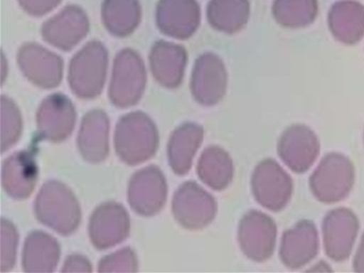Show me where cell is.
I'll return each instance as SVG.
<instances>
[{
	"label": "cell",
	"mask_w": 364,
	"mask_h": 273,
	"mask_svg": "<svg viewBox=\"0 0 364 273\" xmlns=\"http://www.w3.org/2000/svg\"><path fill=\"white\" fill-rule=\"evenodd\" d=\"M37 219L63 236L74 234L82 222V209L74 192L65 183L48 181L35 202Z\"/></svg>",
	"instance_id": "cell-1"
},
{
	"label": "cell",
	"mask_w": 364,
	"mask_h": 273,
	"mask_svg": "<svg viewBox=\"0 0 364 273\" xmlns=\"http://www.w3.org/2000/svg\"><path fill=\"white\" fill-rule=\"evenodd\" d=\"M159 145V134L153 119L142 111L123 115L114 132L117 155L129 166L151 159Z\"/></svg>",
	"instance_id": "cell-2"
},
{
	"label": "cell",
	"mask_w": 364,
	"mask_h": 273,
	"mask_svg": "<svg viewBox=\"0 0 364 273\" xmlns=\"http://www.w3.org/2000/svg\"><path fill=\"white\" fill-rule=\"evenodd\" d=\"M108 70V50L100 41H91L73 58L69 65L72 91L82 100H93L102 93Z\"/></svg>",
	"instance_id": "cell-3"
},
{
	"label": "cell",
	"mask_w": 364,
	"mask_h": 273,
	"mask_svg": "<svg viewBox=\"0 0 364 273\" xmlns=\"http://www.w3.org/2000/svg\"><path fill=\"white\" fill-rule=\"evenodd\" d=\"M146 85L144 60L137 51L124 48L117 53L110 81V102L118 108H129L141 100Z\"/></svg>",
	"instance_id": "cell-4"
},
{
	"label": "cell",
	"mask_w": 364,
	"mask_h": 273,
	"mask_svg": "<svg viewBox=\"0 0 364 273\" xmlns=\"http://www.w3.org/2000/svg\"><path fill=\"white\" fill-rule=\"evenodd\" d=\"M353 179L351 162L341 154H328L311 176V190L321 202H338L350 191Z\"/></svg>",
	"instance_id": "cell-5"
},
{
	"label": "cell",
	"mask_w": 364,
	"mask_h": 273,
	"mask_svg": "<svg viewBox=\"0 0 364 273\" xmlns=\"http://www.w3.org/2000/svg\"><path fill=\"white\" fill-rule=\"evenodd\" d=\"M172 213L183 228L202 230L216 217V200L195 181H186L174 193Z\"/></svg>",
	"instance_id": "cell-6"
},
{
	"label": "cell",
	"mask_w": 364,
	"mask_h": 273,
	"mask_svg": "<svg viewBox=\"0 0 364 273\" xmlns=\"http://www.w3.org/2000/svg\"><path fill=\"white\" fill-rule=\"evenodd\" d=\"M167 196V181L159 166L141 168L129 181L127 200L132 209L142 217L157 215L165 206Z\"/></svg>",
	"instance_id": "cell-7"
},
{
	"label": "cell",
	"mask_w": 364,
	"mask_h": 273,
	"mask_svg": "<svg viewBox=\"0 0 364 273\" xmlns=\"http://www.w3.org/2000/svg\"><path fill=\"white\" fill-rule=\"evenodd\" d=\"M255 200L272 211L284 208L293 192V181L289 175L274 160L259 162L251 179Z\"/></svg>",
	"instance_id": "cell-8"
},
{
	"label": "cell",
	"mask_w": 364,
	"mask_h": 273,
	"mask_svg": "<svg viewBox=\"0 0 364 273\" xmlns=\"http://www.w3.org/2000/svg\"><path fill=\"white\" fill-rule=\"evenodd\" d=\"M18 63L24 76L41 89H54L63 81V58L38 43L18 49Z\"/></svg>",
	"instance_id": "cell-9"
},
{
	"label": "cell",
	"mask_w": 364,
	"mask_h": 273,
	"mask_svg": "<svg viewBox=\"0 0 364 273\" xmlns=\"http://www.w3.org/2000/svg\"><path fill=\"white\" fill-rule=\"evenodd\" d=\"M131 220L123 205L105 202L97 207L89 221L91 243L97 250H107L129 237Z\"/></svg>",
	"instance_id": "cell-10"
},
{
	"label": "cell",
	"mask_w": 364,
	"mask_h": 273,
	"mask_svg": "<svg viewBox=\"0 0 364 273\" xmlns=\"http://www.w3.org/2000/svg\"><path fill=\"white\" fill-rule=\"evenodd\" d=\"M227 85V70L218 55L206 53L196 60L191 89L198 104L205 107L218 104L225 96Z\"/></svg>",
	"instance_id": "cell-11"
},
{
	"label": "cell",
	"mask_w": 364,
	"mask_h": 273,
	"mask_svg": "<svg viewBox=\"0 0 364 273\" xmlns=\"http://www.w3.org/2000/svg\"><path fill=\"white\" fill-rule=\"evenodd\" d=\"M75 123V107L65 94L48 96L38 109V134L42 140L55 143L67 140L73 132Z\"/></svg>",
	"instance_id": "cell-12"
},
{
	"label": "cell",
	"mask_w": 364,
	"mask_h": 273,
	"mask_svg": "<svg viewBox=\"0 0 364 273\" xmlns=\"http://www.w3.org/2000/svg\"><path fill=\"white\" fill-rule=\"evenodd\" d=\"M90 30L88 16L75 4L63 8L41 28L42 38L56 48L69 51L80 44Z\"/></svg>",
	"instance_id": "cell-13"
},
{
	"label": "cell",
	"mask_w": 364,
	"mask_h": 273,
	"mask_svg": "<svg viewBox=\"0 0 364 273\" xmlns=\"http://www.w3.org/2000/svg\"><path fill=\"white\" fill-rule=\"evenodd\" d=\"M277 228L272 218L251 210L240 220L238 241L245 255L255 262H263L274 253Z\"/></svg>",
	"instance_id": "cell-14"
},
{
	"label": "cell",
	"mask_w": 364,
	"mask_h": 273,
	"mask_svg": "<svg viewBox=\"0 0 364 273\" xmlns=\"http://www.w3.org/2000/svg\"><path fill=\"white\" fill-rule=\"evenodd\" d=\"M201 21V9L197 0H159L156 23L166 36L187 40L197 31Z\"/></svg>",
	"instance_id": "cell-15"
},
{
	"label": "cell",
	"mask_w": 364,
	"mask_h": 273,
	"mask_svg": "<svg viewBox=\"0 0 364 273\" xmlns=\"http://www.w3.org/2000/svg\"><path fill=\"white\" fill-rule=\"evenodd\" d=\"M359 230L355 213L348 209L330 211L323 220V234L326 253L336 262L347 259Z\"/></svg>",
	"instance_id": "cell-16"
},
{
	"label": "cell",
	"mask_w": 364,
	"mask_h": 273,
	"mask_svg": "<svg viewBox=\"0 0 364 273\" xmlns=\"http://www.w3.org/2000/svg\"><path fill=\"white\" fill-rule=\"evenodd\" d=\"M278 151L291 170L306 172L318 156L319 141L306 126L293 125L281 136Z\"/></svg>",
	"instance_id": "cell-17"
},
{
	"label": "cell",
	"mask_w": 364,
	"mask_h": 273,
	"mask_svg": "<svg viewBox=\"0 0 364 273\" xmlns=\"http://www.w3.org/2000/svg\"><path fill=\"white\" fill-rule=\"evenodd\" d=\"M110 122L107 113L93 109L82 117L77 145L80 155L90 164H101L109 155Z\"/></svg>",
	"instance_id": "cell-18"
},
{
	"label": "cell",
	"mask_w": 364,
	"mask_h": 273,
	"mask_svg": "<svg viewBox=\"0 0 364 273\" xmlns=\"http://www.w3.org/2000/svg\"><path fill=\"white\" fill-rule=\"evenodd\" d=\"M38 175L39 168L33 151H16L4 162V189L14 200L28 198L37 185Z\"/></svg>",
	"instance_id": "cell-19"
},
{
	"label": "cell",
	"mask_w": 364,
	"mask_h": 273,
	"mask_svg": "<svg viewBox=\"0 0 364 273\" xmlns=\"http://www.w3.org/2000/svg\"><path fill=\"white\" fill-rule=\"evenodd\" d=\"M151 70L157 82L167 89L182 85L187 64V51L181 45L159 41L151 49Z\"/></svg>",
	"instance_id": "cell-20"
},
{
	"label": "cell",
	"mask_w": 364,
	"mask_h": 273,
	"mask_svg": "<svg viewBox=\"0 0 364 273\" xmlns=\"http://www.w3.org/2000/svg\"><path fill=\"white\" fill-rule=\"evenodd\" d=\"M318 252V234L313 222L300 221L287 230L281 241L280 256L289 268L304 266Z\"/></svg>",
	"instance_id": "cell-21"
},
{
	"label": "cell",
	"mask_w": 364,
	"mask_h": 273,
	"mask_svg": "<svg viewBox=\"0 0 364 273\" xmlns=\"http://www.w3.org/2000/svg\"><path fill=\"white\" fill-rule=\"evenodd\" d=\"M58 240L42 230L31 232L23 249L22 264L25 272H54L60 259Z\"/></svg>",
	"instance_id": "cell-22"
},
{
	"label": "cell",
	"mask_w": 364,
	"mask_h": 273,
	"mask_svg": "<svg viewBox=\"0 0 364 273\" xmlns=\"http://www.w3.org/2000/svg\"><path fill=\"white\" fill-rule=\"evenodd\" d=\"M203 136V127L196 123L182 124L172 132L168 143V161L176 175L189 172Z\"/></svg>",
	"instance_id": "cell-23"
},
{
	"label": "cell",
	"mask_w": 364,
	"mask_h": 273,
	"mask_svg": "<svg viewBox=\"0 0 364 273\" xmlns=\"http://www.w3.org/2000/svg\"><path fill=\"white\" fill-rule=\"evenodd\" d=\"M102 21L112 36H131L141 21L139 0H104Z\"/></svg>",
	"instance_id": "cell-24"
},
{
	"label": "cell",
	"mask_w": 364,
	"mask_h": 273,
	"mask_svg": "<svg viewBox=\"0 0 364 273\" xmlns=\"http://www.w3.org/2000/svg\"><path fill=\"white\" fill-rule=\"evenodd\" d=\"M199 178L216 191L225 189L231 183L234 166L229 154L216 145L206 147L198 161Z\"/></svg>",
	"instance_id": "cell-25"
},
{
	"label": "cell",
	"mask_w": 364,
	"mask_h": 273,
	"mask_svg": "<svg viewBox=\"0 0 364 273\" xmlns=\"http://www.w3.org/2000/svg\"><path fill=\"white\" fill-rule=\"evenodd\" d=\"M247 0H210L208 19L213 28L225 33L240 31L248 21Z\"/></svg>",
	"instance_id": "cell-26"
},
{
	"label": "cell",
	"mask_w": 364,
	"mask_h": 273,
	"mask_svg": "<svg viewBox=\"0 0 364 273\" xmlns=\"http://www.w3.org/2000/svg\"><path fill=\"white\" fill-rule=\"evenodd\" d=\"M23 132V119L20 109L16 102L8 97L1 96V151H6L14 146Z\"/></svg>",
	"instance_id": "cell-27"
},
{
	"label": "cell",
	"mask_w": 364,
	"mask_h": 273,
	"mask_svg": "<svg viewBox=\"0 0 364 273\" xmlns=\"http://www.w3.org/2000/svg\"><path fill=\"white\" fill-rule=\"evenodd\" d=\"M100 272H137L138 258L134 250L124 247L102 258Z\"/></svg>",
	"instance_id": "cell-28"
},
{
	"label": "cell",
	"mask_w": 364,
	"mask_h": 273,
	"mask_svg": "<svg viewBox=\"0 0 364 273\" xmlns=\"http://www.w3.org/2000/svg\"><path fill=\"white\" fill-rule=\"evenodd\" d=\"M18 232L9 220H1V271L7 272L14 268L18 252Z\"/></svg>",
	"instance_id": "cell-29"
},
{
	"label": "cell",
	"mask_w": 364,
	"mask_h": 273,
	"mask_svg": "<svg viewBox=\"0 0 364 273\" xmlns=\"http://www.w3.org/2000/svg\"><path fill=\"white\" fill-rule=\"evenodd\" d=\"M21 6L33 16H44L60 4L61 0H18Z\"/></svg>",
	"instance_id": "cell-30"
},
{
	"label": "cell",
	"mask_w": 364,
	"mask_h": 273,
	"mask_svg": "<svg viewBox=\"0 0 364 273\" xmlns=\"http://www.w3.org/2000/svg\"><path fill=\"white\" fill-rule=\"evenodd\" d=\"M92 264L88 258L82 255H70L63 264V272H91Z\"/></svg>",
	"instance_id": "cell-31"
},
{
	"label": "cell",
	"mask_w": 364,
	"mask_h": 273,
	"mask_svg": "<svg viewBox=\"0 0 364 273\" xmlns=\"http://www.w3.org/2000/svg\"><path fill=\"white\" fill-rule=\"evenodd\" d=\"M353 267L357 272H364V235L362 237L357 254H355V259H353Z\"/></svg>",
	"instance_id": "cell-32"
}]
</instances>
